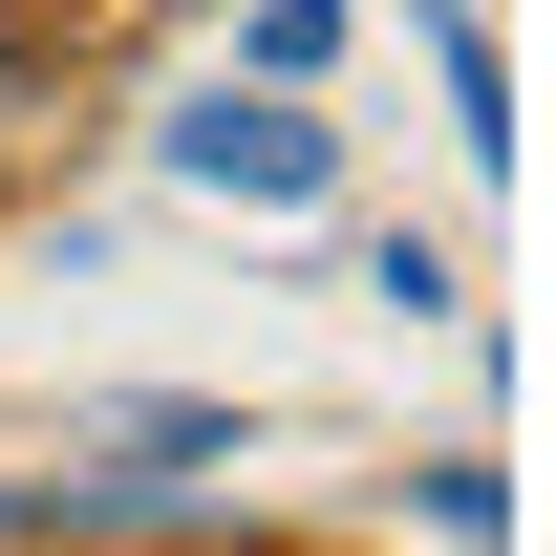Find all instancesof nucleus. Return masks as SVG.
<instances>
[{"instance_id": "obj_1", "label": "nucleus", "mask_w": 556, "mask_h": 556, "mask_svg": "<svg viewBox=\"0 0 556 556\" xmlns=\"http://www.w3.org/2000/svg\"><path fill=\"white\" fill-rule=\"evenodd\" d=\"M150 172H172V193H214V214H321V193H343V129H321V86L214 65V86H172V108H150Z\"/></svg>"}, {"instance_id": "obj_2", "label": "nucleus", "mask_w": 556, "mask_h": 556, "mask_svg": "<svg viewBox=\"0 0 556 556\" xmlns=\"http://www.w3.org/2000/svg\"><path fill=\"white\" fill-rule=\"evenodd\" d=\"M407 65H428V108H450V150L514 172V43H492L471 0H407Z\"/></svg>"}, {"instance_id": "obj_3", "label": "nucleus", "mask_w": 556, "mask_h": 556, "mask_svg": "<svg viewBox=\"0 0 556 556\" xmlns=\"http://www.w3.org/2000/svg\"><path fill=\"white\" fill-rule=\"evenodd\" d=\"M86 450H129V471H236L257 428L214 407V386H129V407H86Z\"/></svg>"}, {"instance_id": "obj_4", "label": "nucleus", "mask_w": 556, "mask_h": 556, "mask_svg": "<svg viewBox=\"0 0 556 556\" xmlns=\"http://www.w3.org/2000/svg\"><path fill=\"white\" fill-rule=\"evenodd\" d=\"M407 535L492 556V535H514V471H492V450H428V471H407Z\"/></svg>"}, {"instance_id": "obj_5", "label": "nucleus", "mask_w": 556, "mask_h": 556, "mask_svg": "<svg viewBox=\"0 0 556 556\" xmlns=\"http://www.w3.org/2000/svg\"><path fill=\"white\" fill-rule=\"evenodd\" d=\"M236 65H257V86H343V0H257Z\"/></svg>"}, {"instance_id": "obj_6", "label": "nucleus", "mask_w": 556, "mask_h": 556, "mask_svg": "<svg viewBox=\"0 0 556 556\" xmlns=\"http://www.w3.org/2000/svg\"><path fill=\"white\" fill-rule=\"evenodd\" d=\"M364 300H386V321H471V278H450V236H364Z\"/></svg>"}, {"instance_id": "obj_7", "label": "nucleus", "mask_w": 556, "mask_h": 556, "mask_svg": "<svg viewBox=\"0 0 556 556\" xmlns=\"http://www.w3.org/2000/svg\"><path fill=\"white\" fill-rule=\"evenodd\" d=\"M0 214H22V129H0Z\"/></svg>"}]
</instances>
